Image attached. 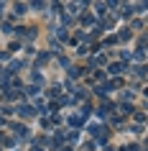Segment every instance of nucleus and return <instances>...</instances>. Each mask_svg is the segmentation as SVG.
I'll list each match as a JSON object with an SVG mask.
<instances>
[{"mask_svg":"<svg viewBox=\"0 0 148 151\" xmlns=\"http://www.w3.org/2000/svg\"><path fill=\"white\" fill-rule=\"evenodd\" d=\"M123 69H125V67H123L120 62H115V64H110V67H107V72L112 74V77H117V74H123Z\"/></svg>","mask_w":148,"mask_h":151,"instance_id":"nucleus-1","label":"nucleus"},{"mask_svg":"<svg viewBox=\"0 0 148 151\" xmlns=\"http://www.w3.org/2000/svg\"><path fill=\"white\" fill-rule=\"evenodd\" d=\"M21 118H33V108L31 105H23V108H21Z\"/></svg>","mask_w":148,"mask_h":151,"instance_id":"nucleus-2","label":"nucleus"},{"mask_svg":"<svg viewBox=\"0 0 148 151\" xmlns=\"http://www.w3.org/2000/svg\"><path fill=\"white\" fill-rule=\"evenodd\" d=\"M26 92H28L31 97H36V95H39V87H33V85H31V87H26Z\"/></svg>","mask_w":148,"mask_h":151,"instance_id":"nucleus-3","label":"nucleus"},{"mask_svg":"<svg viewBox=\"0 0 148 151\" xmlns=\"http://www.w3.org/2000/svg\"><path fill=\"white\" fill-rule=\"evenodd\" d=\"M33 151H44V149H39V146H36V149H33Z\"/></svg>","mask_w":148,"mask_h":151,"instance_id":"nucleus-4","label":"nucleus"}]
</instances>
